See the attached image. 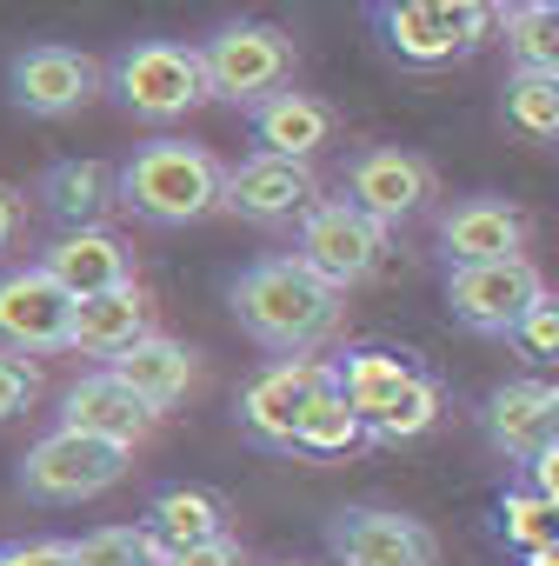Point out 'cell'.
I'll use <instances>...</instances> for the list:
<instances>
[{
  "mask_svg": "<svg viewBox=\"0 0 559 566\" xmlns=\"http://www.w3.org/2000/svg\"><path fill=\"white\" fill-rule=\"evenodd\" d=\"M526 473H532V486H539V493H552V500H559V440H552L546 453H532V460H526Z\"/></svg>",
  "mask_w": 559,
  "mask_h": 566,
  "instance_id": "35",
  "label": "cell"
},
{
  "mask_svg": "<svg viewBox=\"0 0 559 566\" xmlns=\"http://www.w3.org/2000/svg\"><path fill=\"white\" fill-rule=\"evenodd\" d=\"M34 394H41V374H34L14 347H0V427L21 420V413L34 407Z\"/></svg>",
  "mask_w": 559,
  "mask_h": 566,
  "instance_id": "32",
  "label": "cell"
},
{
  "mask_svg": "<svg viewBox=\"0 0 559 566\" xmlns=\"http://www.w3.org/2000/svg\"><path fill=\"white\" fill-rule=\"evenodd\" d=\"M34 193L61 227H107V213L120 207V167H107V160H54Z\"/></svg>",
  "mask_w": 559,
  "mask_h": 566,
  "instance_id": "20",
  "label": "cell"
},
{
  "mask_svg": "<svg viewBox=\"0 0 559 566\" xmlns=\"http://www.w3.org/2000/svg\"><path fill=\"white\" fill-rule=\"evenodd\" d=\"M347 200L367 207L373 220L400 227L433 200V167L420 154H407V147H360L347 160Z\"/></svg>",
  "mask_w": 559,
  "mask_h": 566,
  "instance_id": "14",
  "label": "cell"
},
{
  "mask_svg": "<svg viewBox=\"0 0 559 566\" xmlns=\"http://www.w3.org/2000/svg\"><path fill=\"white\" fill-rule=\"evenodd\" d=\"M294 253L327 273L334 287H360L367 273H380V253H387V220H373L367 207H354L347 193L340 200H314L294 227Z\"/></svg>",
  "mask_w": 559,
  "mask_h": 566,
  "instance_id": "7",
  "label": "cell"
},
{
  "mask_svg": "<svg viewBox=\"0 0 559 566\" xmlns=\"http://www.w3.org/2000/svg\"><path fill=\"white\" fill-rule=\"evenodd\" d=\"M499 34H506L513 67L559 74V0H519V8H506Z\"/></svg>",
  "mask_w": 559,
  "mask_h": 566,
  "instance_id": "26",
  "label": "cell"
},
{
  "mask_svg": "<svg viewBox=\"0 0 559 566\" xmlns=\"http://www.w3.org/2000/svg\"><path fill=\"white\" fill-rule=\"evenodd\" d=\"M380 8H393V0H380Z\"/></svg>",
  "mask_w": 559,
  "mask_h": 566,
  "instance_id": "38",
  "label": "cell"
},
{
  "mask_svg": "<svg viewBox=\"0 0 559 566\" xmlns=\"http://www.w3.org/2000/svg\"><path fill=\"white\" fill-rule=\"evenodd\" d=\"M200 54L213 74V101H233V107H253L294 81V34L273 21H220L200 41Z\"/></svg>",
  "mask_w": 559,
  "mask_h": 566,
  "instance_id": "6",
  "label": "cell"
},
{
  "mask_svg": "<svg viewBox=\"0 0 559 566\" xmlns=\"http://www.w3.org/2000/svg\"><path fill=\"white\" fill-rule=\"evenodd\" d=\"M21 220H28V207H21V193L0 180V247H8L14 233H21Z\"/></svg>",
  "mask_w": 559,
  "mask_h": 566,
  "instance_id": "36",
  "label": "cell"
},
{
  "mask_svg": "<svg viewBox=\"0 0 559 566\" xmlns=\"http://www.w3.org/2000/svg\"><path fill=\"white\" fill-rule=\"evenodd\" d=\"M0 566H14V553H8V546H0Z\"/></svg>",
  "mask_w": 559,
  "mask_h": 566,
  "instance_id": "37",
  "label": "cell"
},
{
  "mask_svg": "<svg viewBox=\"0 0 559 566\" xmlns=\"http://www.w3.org/2000/svg\"><path fill=\"white\" fill-rule=\"evenodd\" d=\"M167 566H246V553H240L233 533H213V539H200V546L167 553Z\"/></svg>",
  "mask_w": 559,
  "mask_h": 566,
  "instance_id": "33",
  "label": "cell"
},
{
  "mask_svg": "<svg viewBox=\"0 0 559 566\" xmlns=\"http://www.w3.org/2000/svg\"><path fill=\"white\" fill-rule=\"evenodd\" d=\"M246 127H253V140L273 147V154L314 160V154L334 140V107L314 101V94H300V87H273L266 101L246 107Z\"/></svg>",
  "mask_w": 559,
  "mask_h": 566,
  "instance_id": "18",
  "label": "cell"
},
{
  "mask_svg": "<svg viewBox=\"0 0 559 566\" xmlns=\"http://www.w3.org/2000/svg\"><path fill=\"white\" fill-rule=\"evenodd\" d=\"M320 387H334V360L280 354V360H273L266 374H253V387L240 394V427H246V440L294 453V433H300L307 407L320 400Z\"/></svg>",
  "mask_w": 559,
  "mask_h": 566,
  "instance_id": "10",
  "label": "cell"
},
{
  "mask_svg": "<svg viewBox=\"0 0 559 566\" xmlns=\"http://www.w3.org/2000/svg\"><path fill=\"white\" fill-rule=\"evenodd\" d=\"M41 266L61 280L74 301L134 280V253H127V240L107 233V227H67V233H54V240L41 247Z\"/></svg>",
  "mask_w": 559,
  "mask_h": 566,
  "instance_id": "17",
  "label": "cell"
},
{
  "mask_svg": "<svg viewBox=\"0 0 559 566\" xmlns=\"http://www.w3.org/2000/svg\"><path fill=\"white\" fill-rule=\"evenodd\" d=\"M61 427H81V433H107V440L140 447V440L160 427V407H154L147 394H134L114 367H101V374H81V380L61 394Z\"/></svg>",
  "mask_w": 559,
  "mask_h": 566,
  "instance_id": "15",
  "label": "cell"
},
{
  "mask_svg": "<svg viewBox=\"0 0 559 566\" xmlns=\"http://www.w3.org/2000/svg\"><path fill=\"white\" fill-rule=\"evenodd\" d=\"M340 294L347 287H334L327 273H314L300 253H266L226 287V307H233L240 334H253L266 354H314L347 321Z\"/></svg>",
  "mask_w": 559,
  "mask_h": 566,
  "instance_id": "1",
  "label": "cell"
},
{
  "mask_svg": "<svg viewBox=\"0 0 559 566\" xmlns=\"http://www.w3.org/2000/svg\"><path fill=\"white\" fill-rule=\"evenodd\" d=\"M433 420H440V387H433V374H420L407 394H393V400H387V407L367 420V433L393 447V440H420Z\"/></svg>",
  "mask_w": 559,
  "mask_h": 566,
  "instance_id": "29",
  "label": "cell"
},
{
  "mask_svg": "<svg viewBox=\"0 0 559 566\" xmlns=\"http://www.w3.org/2000/svg\"><path fill=\"white\" fill-rule=\"evenodd\" d=\"M134 467V447L127 440H107V433H81V427H54L48 440H34L21 453V473L14 486L41 506H74V500H101L107 486H120Z\"/></svg>",
  "mask_w": 559,
  "mask_h": 566,
  "instance_id": "5",
  "label": "cell"
},
{
  "mask_svg": "<svg viewBox=\"0 0 559 566\" xmlns=\"http://www.w3.org/2000/svg\"><path fill=\"white\" fill-rule=\"evenodd\" d=\"M499 21H506L499 0H393V8H380V0H373L380 48H387L400 67H446V61H466V54H479V48L499 34Z\"/></svg>",
  "mask_w": 559,
  "mask_h": 566,
  "instance_id": "4",
  "label": "cell"
},
{
  "mask_svg": "<svg viewBox=\"0 0 559 566\" xmlns=\"http://www.w3.org/2000/svg\"><path fill=\"white\" fill-rule=\"evenodd\" d=\"M107 87L134 120H154V127L187 120L193 107L213 101V74H207L200 41L193 48L187 41H127V48H114Z\"/></svg>",
  "mask_w": 559,
  "mask_h": 566,
  "instance_id": "3",
  "label": "cell"
},
{
  "mask_svg": "<svg viewBox=\"0 0 559 566\" xmlns=\"http://www.w3.org/2000/svg\"><path fill=\"white\" fill-rule=\"evenodd\" d=\"M147 533H154L167 553L200 546V539L226 533V500H220L213 486H167V493H154V506H147Z\"/></svg>",
  "mask_w": 559,
  "mask_h": 566,
  "instance_id": "24",
  "label": "cell"
},
{
  "mask_svg": "<svg viewBox=\"0 0 559 566\" xmlns=\"http://www.w3.org/2000/svg\"><path fill=\"white\" fill-rule=\"evenodd\" d=\"M74 566H167V546L140 526H94L74 539Z\"/></svg>",
  "mask_w": 559,
  "mask_h": 566,
  "instance_id": "28",
  "label": "cell"
},
{
  "mask_svg": "<svg viewBox=\"0 0 559 566\" xmlns=\"http://www.w3.org/2000/svg\"><path fill=\"white\" fill-rule=\"evenodd\" d=\"M486 433H493L513 460L546 453V447L559 440V394H552V387H532V380L499 387L493 407H486Z\"/></svg>",
  "mask_w": 559,
  "mask_h": 566,
  "instance_id": "21",
  "label": "cell"
},
{
  "mask_svg": "<svg viewBox=\"0 0 559 566\" xmlns=\"http://www.w3.org/2000/svg\"><path fill=\"white\" fill-rule=\"evenodd\" d=\"M513 347L526 360H559V294H539L532 301V314L513 327Z\"/></svg>",
  "mask_w": 559,
  "mask_h": 566,
  "instance_id": "31",
  "label": "cell"
},
{
  "mask_svg": "<svg viewBox=\"0 0 559 566\" xmlns=\"http://www.w3.org/2000/svg\"><path fill=\"white\" fill-rule=\"evenodd\" d=\"M506 127H519L526 140H559V74L513 67V81H506Z\"/></svg>",
  "mask_w": 559,
  "mask_h": 566,
  "instance_id": "27",
  "label": "cell"
},
{
  "mask_svg": "<svg viewBox=\"0 0 559 566\" xmlns=\"http://www.w3.org/2000/svg\"><path fill=\"white\" fill-rule=\"evenodd\" d=\"M440 253H446V266L513 260V253H526V213H519L513 200L473 193V200H460V207L440 220Z\"/></svg>",
  "mask_w": 559,
  "mask_h": 566,
  "instance_id": "16",
  "label": "cell"
},
{
  "mask_svg": "<svg viewBox=\"0 0 559 566\" xmlns=\"http://www.w3.org/2000/svg\"><path fill=\"white\" fill-rule=\"evenodd\" d=\"M0 347H14V354H74V294L41 260L0 273Z\"/></svg>",
  "mask_w": 559,
  "mask_h": 566,
  "instance_id": "11",
  "label": "cell"
},
{
  "mask_svg": "<svg viewBox=\"0 0 559 566\" xmlns=\"http://www.w3.org/2000/svg\"><path fill=\"white\" fill-rule=\"evenodd\" d=\"M539 294H546V280H539V266L526 253H513V260H473V266L446 273V307L473 334H506L513 340V327L532 314Z\"/></svg>",
  "mask_w": 559,
  "mask_h": 566,
  "instance_id": "8",
  "label": "cell"
},
{
  "mask_svg": "<svg viewBox=\"0 0 559 566\" xmlns=\"http://www.w3.org/2000/svg\"><path fill=\"white\" fill-rule=\"evenodd\" d=\"M314 200H320L314 160H294V154L253 147L246 160H233V167H226V213H240V220H253V227L300 220Z\"/></svg>",
  "mask_w": 559,
  "mask_h": 566,
  "instance_id": "13",
  "label": "cell"
},
{
  "mask_svg": "<svg viewBox=\"0 0 559 566\" xmlns=\"http://www.w3.org/2000/svg\"><path fill=\"white\" fill-rule=\"evenodd\" d=\"M506 539L513 546H526V553H539V546H559V500L552 493H513L506 500Z\"/></svg>",
  "mask_w": 559,
  "mask_h": 566,
  "instance_id": "30",
  "label": "cell"
},
{
  "mask_svg": "<svg viewBox=\"0 0 559 566\" xmlns=\"http://www.w3.org/2000/svg\"><path fill=\"white\" fill-rule=\"evenodd\" d=\"M334 566H440V539L426 520L393 506H340L327 513Z\"/></svg>",
  "mask_w": 559,
  "mask_h": 566,
  "instance_id": "12",
  "label": "cell"
},
{
  "mask_svg": "<svg viewBox=\"0 0 559 566\" xmlns=\"http://www.w3.org/2000/svg\"><path fill=\"white\" fill-rule=\"evenodd\" d=\"M360 440H373V433H367V413H360L340 387H320V400L307 407V420H300V433H294V453L334 460V453H354Z\"/></svg>",
  "mask_w": 559,
  "mask_h": 566,
  "instance_id": "25",
  "label": "cell"
},
{
  "mask_svg": "<svg viewBox=\"0 0 559 566\" xmlns=\"http://www.w3.org/2000/svg\"><path fill=\"white\" fill-rule=\"evenodd\" d=\"M14 566H74V539H14Z\"/></svg>",
  "mask_w": 559,
  "mask_h": 566,
  "instance_id": "34",
  "label": "cell"
},
{
  "mask_svg": "<svg viewBox=\"0 0 559 566\" xmlns=\"http://www.w3.org/2000/svg\"><path fill=\"white\" fill-rule=\"evenodd\" d=\"M101 87H107V67L81 48H61V41H34L8 61V101L34 120H67Z\"/></svg>",
  "mask_w": 559,
  "mask_h": 566,
  "instance_id": "9",
  "label": "cell"
},
{
  "mask_svg": "<svg viewBox=\"0 0 559 566\" xmlns=\"http://www.w3.org/2000/svg\"><path fill=\"white\" fill-rule=\"evenodd\" d=\"M120 207L134 220H154V227L207 220L213 207H226V167L200 140H173V134L140 140L120 160Z\"/></svg>",
  "mask_w": 559,
  "mask_h": 566,
  "instance_id": "2",
  "label": "cell"
},
{
  "mask_svg": "<svg viewBox=\"0 0 559 566\" xmlns=\"http://www.w3.org/2000/svg\"><path fill=\"white\" fill-rule=\"evenodd\" d=\"M107 367H114L134 394H147L160 413H167V407L193 387V374H200V367H193V347H180V340H167V334H140V340H134L127 354H114Z\"/></svg>",
  "mask_w": 559,
  "mask_h": 566,
  "instance_id": "22",
  "label": "cell"
},
{
  "mask_svg": "<svg viewBox=\"0 0 559 566\" xmlns=\"http://www.w3.org/2000/svg\"><path fill=\"white\" fill-rule=\"evenodd\" d=\"M420 374H426V367H420L413 354H400V347H354V354L334 360V387H340L367 420H373L393 394H407Z\"/></svg>",
  "mask_w": 559,
  "mask_h": 566,
  "instance_id": "23",
  "label": "cell"
},
{
  "mask_svg": "<svg viewBox=\"0 0 559 566\" xmlns=\"http://www.w3.org/2000/svg\"><path fill=\"white\" fill-rule=\"evenodd\" d=\"M147 327V294L140 280H120V287H101V294H81L74 301V354H94V360H114L127 354Z\"/></svg>",
  "mask_w": 559,
  "mask_h": 566,
  "instance_id": "19",
  "label": "cell"
}]
</instances>
